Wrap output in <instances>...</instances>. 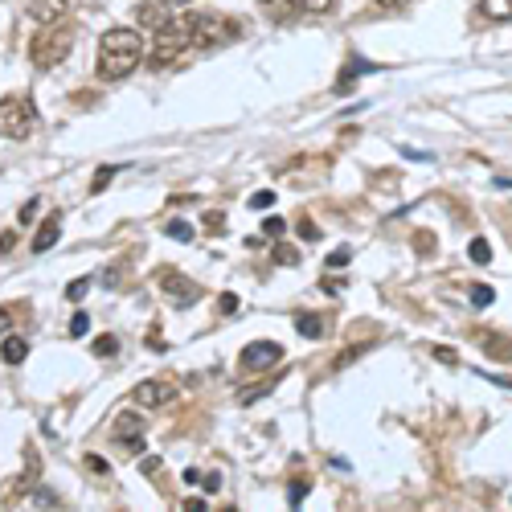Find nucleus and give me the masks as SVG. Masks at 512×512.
<instances>
[{"mask_svg": "<svg viewBox=\"0 0 512 512\" xmlns=\"http://www.w3.org/2000/svg\"><path fill=\"white\" fill-rule=\"evenodd\" d=\"M144 54H148V41L136 29H107L99 41V54H95V70L103 82H119L127 74H136Z\"/></svg>", "mask_w": 512, "mask_h": 512, "instance_id": "f257e3e1", "label": "nucleus"}, {"mask_svg": "<svg viewBox=\"0 0 512 512\" xmlns=\"http://www.w3.org/2000/svg\"><path fill=\"white\" fill-rule=\"evenodd\" d=\"M185 54H193V41H189V29H185V17H168L156 33H152V46H148V66L152 70H168L177 66Z\"/></svg>", "mask_w": 512, "mask_h": 512, "instance_id": "f03ea898", "label": "nucleus"}, {"mask_svg": "<svg viewBox=\"0 0 512 512\" xmlns=\"http://www.w3.org/2000/svg\"><path fill=\"white\" fill-rule=\"evenodd\" d=\"M185 29H189V41L193 50H209V46H226L242 33V25L226 13H185Z\"/></svg>", "mask_w": 512, "mask_h": 512, "instance_id": "7ed1b4c3", "label": "nucleus"}, {"mask_svg": "<svg viewBox=\"0 0 512 512\" xmlns=\"http://www.w3.org/2000/svg\"><path fill=\"white\" fill-rule=\"evenodd\" d=\"M70 50H74V33L62 21L58 25H41V33L29 41V62L37 70H54V66H62L70 58Z\"/></svg>", "mask_w": 512, "mask_h": 512, "instance_id": "20e7f679", "label": "nucleus"}, {"mask_svg": "<svg viewBox=\"0 0 512 512\" xmlns=\"http://www.w3.org/2000/svg\"><path fill=\"white\" fill-rule=\"evenodd\" d=\"M37 127V107L25 95L0 99V140H25Z\"/></svg>", "mask_w": 512, "mask_h": 512, "instance_id": "39448f33", "label": "nucleus"}, {"mask_svg": "<svg viewBox=\"0 0 512 512\" xmlns=\"http://www.w3.org/2000/svg\"><path fill=\"white\" fill-rule=\"evenodd\" d=\"M156 287L164 291V300L173 304V308H193V304L201 300V283L189 279V275L177 271V267H160V271H156Z\"/></svg>", "mask_w": 512, "mask_h": 512, "instance_id": "423d86ee", "label": "nucleus"}, {"mask_svg": "<svg viewBox=\"0 0 512 512\" xmlns=\"http://www.w3.org/2000/svg\"><path fill=\"white\" fill-rule=\"evenodd\" d=\"M279 361H283V345H275V340H250V345L242 349V357H238V369L263 373V369H271Z\"/></svg>", "mask_w": 512, "mask_h": 512, "instance_id": "0eeeda50", "label": "nucleus"}, {"mask_svg": "<svg viewBox=\"0 0 512 512\" xmlns=\"http://www.w3.org/2000/svg\"><path fill=\"white\" fill-rule=\"evenodd\" d=\"M173 398H177V381H168V377H148L132 390V402L144 406V410H160L164 402H173Z\"/></svg>", "mask_w": 512, "mask_h": 512, "instance_id": "6e6552de", "label": "nucleus"}, {"mask_svg": "<svg viewBox=\"0 0 512 512\" xmlns=\"http://www.w3.org/2000/svg\"><path fill=\"white\" fill-rule=\"evenodd\" d=\"M115 443L123 447V451H132V455H140L144 451V418L140 414H119V422H115Z\"/></svg>", "mask_w": 512, "mask_h": 512, "instance_id": "1a4fd4ad", "label": "nucleus"}, {"mask_svg": "<svg viewBox=\"0 0 512 512\" xmlns=\"http://www.w3.org/2000/svg\"><path fill=\"white\" fill-rule=\"evenodd\" d=\"M70 9V0H29V17L37 25H58Z\"/></svg>", "mask_w": 512, "mask_h": 512, "instance_id": "9d476101", "label": "nucleus"}, {"mask_svg": "<svg viewBox=\"0 0 512 512\" xmlns=\"http://www.w3.org/2000/svg\"><path fill=\"white\" fill-rule=\"evenodd\" d=\"M58 234H62V213H50L46 222H41V230L33 234V254H46L58 246Z\"/></svg>", "mask_w": 512, "mask_h": 512, "instance_id": "9b49d317", "label": "nucleus"}, {"mask_svg": "<svg viewBox=\"0 0 512 512\" xmlns=\"http://www.w3.org/2000/svg\"><path fill=\"white\" fill-rule=\"evenodd\" d=\"M484 353H488L492 361L512 365V340H508L504 332H484Z\"/></svg>", "mask_w": 512, "mask_h": 512, "instance_id": "f8f14e48", "label": "nucleus"}, {"mask_svg": "<svg viewBox=\"0 0 512 512\" xmlns=\"http://www.w3.org/2000/svg\"><path fill=\"white\" fill-rule=\"evenodd\" d=\"M295 332L308 336V340H320L324 336V320L316 312H300V316H295Z\"/></svg>", "mask_w": 512, "mask_h": 512, "instance_id": "ddd939ff", "label": "nucleus"}, {"mask_svg": "<svg viewBox=\"0 0 512 512\" xmlns=\"http://www.w3.org/2000/svg\"><path fill=\"white\" fill-rule=\"evenodd\" d=\"M0 357H5L9 365H21V361L29 357V340H25V336H9L5 349H0Z\"/></svg>", "mask_w": 512, "mask_h": 512, "instance_id": "4468645a", "label": "nucleus"}, {"mask_svg": "<svg viewBox=\"0 0 512 512\" xmlns=\"http://www.w3.org/2000/svg\"><path fill=\"white\" fill-rule=\"evenodd\" d=\"M168 17H173V13H168V5H156V0H144V5H140V21L152 25V29H160Z\"/></svg>", "mask_w": 512, "mask_h": 512, "instance_id": "2eb2a0df", "label": "nucleus"}, {"mask_svg": "<svg viewBox=\"0 0 512 512\" xmlns=\"http://www.w3.org/2000/svg\"><path fill=\"white\" fill-rule=\"evenodd\" d=\"M357 70H373V66H369V62H357V58H353V62H349L345 70H340V78H336V95H345V91L353 87V82H357Z\"/></svg>", "mask_w": 512, "mask_h": 512, "instance_id": "dca6fc26", "label": "nucleus"}, {"mask_svg": "<svg viewBox=\"0 0 512 512\" xmlns=\"http://www.w3.org/2000/svg\"><path fill=\"white\" fill-rule=\"evenodd\" d=\"M480 9L488 21H512V0H484Z\"/></svg>", "mask_w": 512, "mask_h": 512, "instance_id": "f3484780", "label": "nucleus"}, {"mask_svg": "<svg viewBox=\"0 0 512 512\" xmlns=\"http://www.w3.org/2000/svg\"><path fill=\"white\" fill-rule=\"evenodd\" d=\"M467 259H472L476 267H484V263H492V246H488L484 238H476L472 246H467Z\"/></svg>", "mask_w": 512, "mask_h": 512, "instance_id": "a211bd4d", "label": "nucleus"}, {"mask_svg": "<svg viewBox=\"0 0 512 512\" xmlns=\"http://www.w3.org/2000/svg\"><path fill=\"white\" fill-rule=\"evenodd\" d=\"M275 263H279V267H295V263H300V250L287 246V242H279V246H275Z\"/></svg>", "mask_w": 512, "mask_h": 512, "instance_id": "6ab92c4d", "label": "nucleus"}, {"mask_svg": "<svg viewBox=\"0 0 512 512\" xmlns=\"http://www.w3.org/2000/svg\"><path fill=\"white\" fill-rule=\"evenodd\" d=\"M271 386H275V381H263V386H250V390H238V402H242V406H250V402H259L263 394H271Z\"/></svg>", "mask_w": 512, "mask_h": 512, "instance_id": "aec40b11", "label": "nucleus"}, {"mask_svg": "<svg viewBox=\"0 0 512 512\" xmlns=\"http://www.w3.org/2000/svg\"><path fill=\"white\" fill-rule=\"evenodd\" d=\"M91 349H95V357H115V353H119V340H115V336H99Z\"/></svg>", "mask_w": 512, "mask_h": 512, "instance_id": "412c9836", "label": "nucleus"}, {"mask_svg": "<svg viewBox=\"0 0 512 512\" xmlns=\"http://www.w3.org/2000/svg\"><path fill=\"white\" fill-rule=\"evenodd\" d=\"M308 488H312V480L291 484V492H287V504H291V508H300V504H304V496H308Z\"/></svg>", "mask_w": 512, "mask_h": 512, "instance_id": "4be33fe9", "label": "nucleus"}, {"mask_svg": "<svg viewBox=\"0 0 512 512\" xmlns=\"http://www.w3.org/2000/svg\"><path fill=\"white\" fill-rule=\"evenodd\" d=\"M87 291H91V279H74V283L66 287V300H70V304H78Z\"/></svg>", "mask_w": 512, "mask_h": 512, "instance_id": "5701e85b", "label": "nucleus"}, {"mask_svg": "<svg viewBox=\"0 0 512 512\" xmlns=\"http://www.w3.org/2000/svg\"><path fill=\"white\" fill-rule=\"evenodd\" d=\"M111 173H115V168H99V173H95V181H91V197H99V193L111 185Z\"/></svg>", "mask_w": 512, "mask_h": 512, "instance_id": "b1692460", "label": "nucleus"}, {"mask_svg": "<svg viewBox=\"0 0 512 512\" xmlns=\"http://www.w3.org/2000/svg\"><path fill=\"white\" fill-rule=\"evenodd\" d=\"M472 300H476V308H488V304L496 300V295H492V287H484V283H476V287H472Z\"/></svg>", "mask_w": 512, "mask_h": 512, "instance_id": "393cba45", "label": "nucleus"}, {"mask_svg": "<svg viewBox=\"0 0 512 512\" xmlns=\"http://www.w3.org/2000/svg\"><path fill=\"white\" fill-rule=\"evenodd\" d=\"M414 250H418V254H435V238L426 234V230H418V234H414Z\"/></svg>", "mask_w": 512, "mask_h": 512, "instance_id": "a878e982", "label": "nucleus"}, {"mask_svg": "<svg viewBox=\"0 0 512 512\" xmlns=\"http://www.w3.org/2000/svg\"><path fill=\"white\" fill-rule=\"evenodd\" d=\"M295 5L308 9V13H328V9L336 5V0H295Z\"/></svg>", "mask_w": 512, "mask_h": 512, "instance_id": "bb28decb", "label": "nucleus"}, {"mask_svg": "<svg viewBox=\"0 0 512 512\" xmlns=\"http://www.w3.org/2000/svg\"><path fill=\"white\" fill-rule=\"evenodd\" d=\"M168 234H173L177 242H189L193 238V226L189 222H168Z\"/></svg>", "mask_w": 512, "mask_h": 512, "instance_id": "cd10ccee", "label": "nucleus"}, {"mask_svg": "<svg viewBox=\"0 0 512 512\" xmlns=\"http://www.w3.org/2000/svg\"><path fill=\"white\" fill-rule=\"evenodd\" d=\"M271 205H275V193H271V189H263V193L250 197V209H271Z\"/></svg>", "mask_w": 512, "mask_h": 512, "instance_id": "c85d7f7f", "label": "nucleus"}, {"mask_svg": "<svg viewBox=\"0 0 512 512\" xmlns=\"http://www.w3.org/2000/svg\"><path fill=\"white\" fill-rule=\"evenodd\" d=\"M87 328H91V320H87V312H78V316L70 320V336H87Z\"/></svg>", "mask_w": 512, "mask_h": 512, "instance_id": "c756f323", "label": "nucleus"}, {"mask_svg": "<svg viewBox=\"0 0 512 512\" xmlns=\"http://www.w3.org/2000/svg\"><path fill=\"white\" fill-rule=\"evenodd\" d=\"M37 209H41V201H37V197H33V201H25V205H21V226H29V222H33V218H37Z\"/></svg>", "mask_w": 512, "mask_h": 512, "instance_id": "7c9ffc66", "label": "nucleus"}, {"mask_svg": "<svg viewBox=\"0 0 512 512\" xmlns=\"http://www.w3.org/2000/svg\"><path fill=\"white\" fill-rule=\"evenodd\" d=\"M218 312H222V316H238V295H222V300H218Z\"/></svg>", "mask_w": 512, "mask_h": 512, "instance_id": "2f4dec72", "label": "nucleus"}, {"mask_svg": "<svg viewBox=\"0 0 512 512\" xmlns=\"http://www.w3.org/2000/svg\"><path fill=\"white\" fill-rule=\"evenodd\" d=\"M29 500H33L37 508H58V496H54V492H33Z\"/></svg>", "mask_w": 512, "mask_h": 512, "instance_id": "473e14b6", "label": "nucleus"}, {"mask_svg": "<svg viewBox=\"0 0 512 512\" xmlns=\"http://www.w3.org/2000/svg\"><path fill=\"white\" fill-rule=\"evenodd\" d=\"M349 259H353V250H349V246H340V250L332 254V259H328V267H345Z\"/></svg>", "mask_w": 512, "mask_h": 512, "instance_id": "72a5a7b5", "label": "nucleus"}, {"mask_svg": "<svg viewBox=\"0 0 512 512\" xmlns=\"http://www.w3.org/2000/svg\"><path fill=\"white\" fill-rule=\"evenodd\" d=\"M263 230H267L271 238H279V234L287 230V222H283V218H267V222H263Z\"/></svg>", "mask_w": 512, "mask_h": 512, "instance_id": "f704fd0d", "label": "nucleus"}, {"mask_svg": "<svg viewBox=\"0 0 512 512\" xmlns=\"http://www.w3.org/2000/svg\"><path fill=\"white\" fill-rule=\"evenodd\" d=\"M435 361H443V365H459V353H455V349H435Z\"/></svg>", "mask_w": 512, "mask_h": 512, "instance_id": "c9c22d12", "label": "nucleus"}, {"mask_svg": "<svg viewBox=\"0 0 512 512\" xmlns=\"http://www.w3.org/2000/svg\"><path fill=\"white\" fill-rule=\"evenodd\" d=\"M87 467H91V472H95V476H107V463H103L99 455H87Z\"/></svg>", "mask_w": 512, "mask_h": 512, "instance_id": "e433bc0d", "label": "nucleus"}, {"mask_svg": "<svg viewBox=\"0 0 512 512\" xmlns=\"http://www.w3.org/2000/svg\"><path fill=\"white\" fill-rule=\"evenodd\" d=\"M160 467H164L160 459H144V476H148V480H156V476H160Z\"/></svg>", "mask_w": 512, "mask_h": 512, "instance_id": "4c0bfd02", "label": "nucleus"}, {"mask_svg": "<svg viewBox=\"0 0 512 512\" xmlns=\"http://www.w3.org/2000/svg\"><path fill=\"white\" fill-rule=\"evenodd\" d=\"M300 230H304V238H308V242H316V238H320V230H316L308 218H300Z\"/></svg>", "mask_w": 512, "mask_h": 512, "instance_id": "58836bf2", "label": "nucleus"}, {"mask_svg": "<svg viewBox=\"0 0 512 512\" xmlns=\"http://www.w3.org/2000/svg\"><path fill=\"white\" fill-rule=\"evenodd\" d=\"M402 5H410V0H373V9H402Z\"/></svg>", "mask_w": 512, "mask_h": 512, "instance_id": "ea45409f", "label": "nucleus"}, {"mask_svg": "<svg viewBox=\"0 0 512 512\" xmlns=\"http://www.w3.org/2000/svg\"><path fill=\"white\" fill-rule=\"evenodd\" d=\"M185 512H205V500H181Z\"/></svg>", "mask_w": 512, "mask_h": 512, "instance_id": "a19ab883", "label": "nucleus"}, {"mask_svg": "<svg viewBox=\"0 0 512 512\" xmlns=\"http://www.w3.org/2000/svg\"><path fill=\"white\" fill-rule=\"evenodd\" d=\"M13 238H17V234H0V254L13 250Z\"/></svg>", "mask_w": 512, "mask_h": 512, "instance_id": "79ce46f5", "label": "nucleus"}, {"mask_svg": "<svg viewBox=\"0 0 512 512\" xmlns=\"http://www.w3.org/2000/svg\"><path fill=\"white\" fill-rule=\"evenodd\" d=\"M5 332H9V312L0 308V336H5Z\"/></svg>", "mask_w": 512, "mask_h": 512, "instance_id": "37998d69", "label": "nucleus"}, {"mask_svg": "<svg viewBox=\"0 0 512 512\" xmlns=\"http://www.w3.org/2000/svg\"><path fill=\"white\" fill-rule=\"evenodd\" d=\"M263 5H267V9H279V5H283V0H263Z\"/></svg>", "mask_w": 512, "mask_h": 512, "instance_id": "c03bdc74", "label": "nucleus"}]
</instances>
